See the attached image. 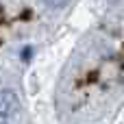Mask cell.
<instances>
[{"label":"cell","instance_id":"obj_3","mask_svg":"<svg viewBox=\"0 0 124 124\" xmlns=\"http://www.w3.org/2000/svg\"><path fill=\"white\" fill-rule=\"evenodd\" d=\"M0 124H9V118H4V116H0Z\"/></svg>","mask_w":124,"mask_h":124},{"label":"cell","instance_id":"obj_2","mask_svg":"<svg viewBox=\"0 0 124 124\" xmlns=\"http://www.w3.org/2000/svg\"><path fill=\"white\" fill-rule=\"evenodd\" d=\"M48 7H54V9H59V7H63V4H68V0H44Z\"/></svg>","mask_w":124,"mask_h":124},{"label":"cell","instance_id":"obj_1","mask_svg":"<svg viewBox=\"0 0 124 124\" xmlns=\"http://www.w3.org/2000/svg\"><path fill=\"white\" fill-rule=\"evenodd\" d=\"M17 109H20V100H17L15 92L2 89V92H0V116L11 118V116L17 113Z\"/></svg>","mask_w":124,"mask_h":124}]
</instances>
